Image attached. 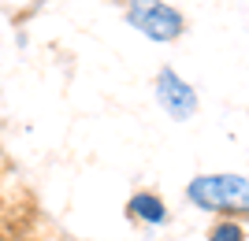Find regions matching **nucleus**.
I'll return each instance as SVG.
<instances>
[{"mask_svg": "<svg viewBox=\"0 0 249 241\" xmlns=\"http://www.w3.org/2000/svg\"><path fill=\"white\" fill-rule=\"evenodd\" d=\"M156 100H160V108H164L175 123H182V119H190L197 112V93H194V85H190L182 74H175L171 67H164V71L156 74Z\"/></svg>", "mask_w": 249, "mask_h": 241, "instance_id": "7ed1b4c3", "label": "nucleus"}, {"mask_svg": "<svg viewBox=\"0 0 249 241\" xmlns=\"http://www.w3.org/2000/svg\"><path fill=\"white\" fill-rule=\"evenodd\" d=\"M186 197L205 211H249V182L242 175H197L186 186Z\"/></svg>", "mask_w": 249, "mask_h": 241, "instance_id": "f257e3e1", "label": "nucleus"}, {"mask_svg": "<svg viewBox=\"0 0 249 241\" xmlns=\"http://www.w3.org/2000/svg\"><path fill=\"white\" fill-rule=\"evenodd\" d=\"M208 241H246V230H242V223L234 219H219L212 230H208Z\"/></svg>", "mask_w": 249, "mask_h": 241, "instance_id": "39448f33", "label": "nucleus"}, {"mask_svg": "<svg viewBox=\"0 0 249 241\" xmlns=\"http://www.w3.org/2000/svg\"><path fill=\"white\" fill-rule=\"evenodd\" d=\"M126 211L134 215V219H142V223H164L167 219V208H164V200L156 197V193H138L130 204H126Z\"/></svg>", "mask_w": 249, "mask_h": 241, "instance_id": "20e7f679", "label": "nucleus"}, {"mask_svg": "<svg viewBox=\"0 0 249 241\" xmlns=\"http://www.w3.org/2000/svg\"><path fill=\"white\" fill-rule=\"evenodd\" d=\"M126 22L149 41H175L186 30L182 11H175L164 0H126Z\"/></svg>", "mask_w": 249, "mask_h": 241, "instance_id": "f03ea898", "label": "nucleus"}]
</instances>
